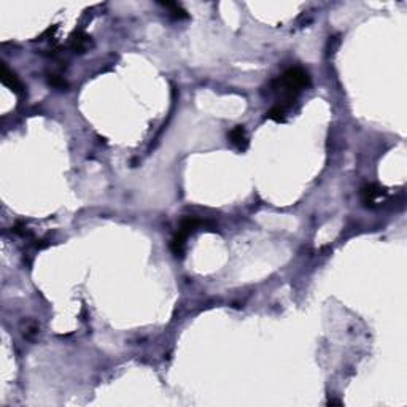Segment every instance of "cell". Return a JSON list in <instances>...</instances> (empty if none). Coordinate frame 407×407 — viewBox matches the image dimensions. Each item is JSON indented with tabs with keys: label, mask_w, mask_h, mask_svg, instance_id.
Here are the masks:
<instances>
[{
	"label": "cell",
	"mask_w": 407,
	"mask_h": 407,
	"mask_svg": "<svg viewBox=\"0 0 407 407\" xmlns=\"http://www.w3.org/2000/svg\"><path fill=\"white\" fill-rule=\"evenodd\" d=\"M186 239H188V236H185L183 232H177L175 236H174V239H172V242H170V250H172V253H174L177 258H181L183 256V253H185V245H186Z\"/></svg>",
	"instance_id": "6"
},
{
	"label": "cell",
	"mask_w": 407,
	"mask_h": 407,
	"mask_svg": "<svg viewBox=\"0 0 407 407\" xmlns=\"http://www.w3.org/2000/svg\"><path fill=\"white\" fill-rule=\"evenodd\" d=\"M48 83L51 86H54V88H59V89H62V88H67V83L62 76H59V75H54V73H51L48 75Z\"/></svg>",
	"instance_id": "9"
},
{
	"label": "cell",
	"mask_w": 407,
	"mask_h": 407,
	"mask_svg": "<svg viewBox=\"0 0 407 407\" xmlns=\"http://www.w3.org/2000/svg\"><path fill=\"white\" fill-rule=\"evenodd\" d=\"M228 138L231 145L239 151H245L248 148V135L244 126H234L228 134Z\"/></svg>",
	"instance_id": "3"
},
{
	"label": "cell",
	"mask_w": 407,
	"mask_h": 407,
	"mask_svg": "<svg viewBox=\"0 0 407 407\" xmlns=\"http://www.w3.org/2000/svg\"><path fill=\"white\" fill-rule=\"evenodd\" d=\"M0 80H2V83L6 86L8 89H11L14 94H18V96H24L25 94V88H24V84L19 81V78L16 76V73L13 70H10L8 68V65L5 62H2V70H0Z\"/></svg>",
	"instance_id": "2"
},
{
	"label": "cell",
	"mask_w": 407,
	"mask_h": 407,
	"mask_svg": "<svg viewBox=\"0 0 407 407\" xmlns=\"http://www.w3.org/2000/svg\"><path fill=\"white\" fill-rule=\"evenodd\" d=\"M161 5L169 8V10L172 11V18H174V19H186L188 18V13L178 3H174V2H161Z\"/></svg>",
	"instance_id": "8"
},
{
	"label": "cell",
	"mask_w": 407,
	"mask_h": 407,
	"mask_svg": "<svg viewBox=\"0 0 407 407\" xmlns=\"http://www.w3.org/2000/svg\"><path fill=\"white\" fill-rule=\"evenodd\" d=\"M275 89L280 92L282 100H279V105L288 108L291 103L296 100L298 94L309 88L310 75L302 67H291L285 72L275 83Z\"/></svg>",
	"instance_id": "1"
},
{
	"label": "cell",
	"mask_w": 407,
	"mask_h": 407,
	"mask_svg": "<svg viewBox=\"0 0 407 407\" xmlns=\"http://www.w3.org/2000/svg\"><path fill=\"white\" fill-rule=\"evenodd\" d=\"M385 196V191L377 185H366L365 188L361 189V197L365 205H374L379 199H382Z\"/></svg>",
	"instance_id": "4"
},
{
	"label": "cell",
	"mask_w": 407,
	"mask_h": 407,
	"mask_svg": "<svg viewBox=\"0 0 407 407\" xmlns=\"http://www.w3.org/2000/svg\"><path fill=\"white\" fill-rule=\"evenodd\" d=\"M328 404H330V406H342V401H337V400H330V401H328Z\"/></svg>",
	"instance_id": "11"
},
{
	"label": "cell",
	"mask_w": 407,
	"mask_h": 407,
	"mask_svg": "<svg viewBox=\"0 0 407 407\" xmlns=\"http://www.w3.org/2000/svg\"><path fill=\"white\" fill-rule=\"evenodd\" d=\"M89 45H91V37H88L83 32L73 33L70 40H68V46H70L75 53H83V51L89 48Z\"/></svg>",
	"instance_id": "5"
},
{
	"label": "cell",
	"mask_w": 407,
	"mask_h": 407,
	"mask_svg": "<svg viewBox=\"0 0 407 407\" xmlns=\"http://www.w3.org/2000/svg\"><path fill=\"white\" fill-rule=\"evenodd\" d=\"M287 110L283 105H274L269 111L266 113V119H272L275 123H285V118H287Z\"/></svg>",
	"instance_id": "7"
},
{
	"label": "cell",
	"mask_w": 407,
	"mask_h": 407,
	"mask_svg": "<svg viewBox=\"0 0 407 407\" xmlns=\"http://www.w3.org/2000/svg\"><path fill=\"white\" fill-rule=\"evenodd\" d=\"M25 330H27V331H24V336L25 337H32V336H35L38 333V325L35 322H30L29 326L25 328Z\"/></svg>",
	"instance_id": "10"
}]
</instances>
